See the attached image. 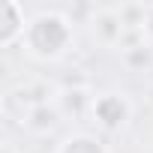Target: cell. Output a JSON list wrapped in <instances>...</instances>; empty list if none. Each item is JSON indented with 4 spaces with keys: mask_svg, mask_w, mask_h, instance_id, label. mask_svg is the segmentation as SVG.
Masks as SVG:
<instances>
[{
    "mask_svg": "<svg viewBox=\"0 0 153 153\" xmlns=\"http://www.w3.org/2000/svg\"><path fill=\"white\" fill-rule=\"evenodd\" d=\"M30 15L18 0H0V48H15L21 45L27 33Z\"/></svg>",
    "mask_w": 153,
    "mask_h": 153,
    "instance_id": "3",
    "label": "cell"
},
{
    "mask_svg": "<svg viewBox=\"0 0 153 153\" xmlns=\"http://www.w3.org/2000/svg\"><path fill=\"white\" fill-rule=\"evenodd\" d=\"M90 117L96 120L99 129L117 132V129H123L132 120V102H129L126 93H117V90L96 93L93 96V105H90Z\"/></svg>",
    "mask_w": 153,
    "mask_h": 153,
    "instance_id": "2",
    "label": "cell"
},
{
    "mask_svg": "<svg viewBox=\"0 0 153 153\" xmlns=\"http://www.w3.org/2000/svg\"><path fill=\"white\" fill-rule=\"evenodd\" d=\"M150 48H153V3L144 6V24H141V33H138Z\"/></svg>",
    "mask_w": 153,
    "mask_h": 153,
    "instance_id": "8",
    "label": "cell"
},
{
    "mask_svg": "<svg viewBox=\"0 0 153 153\" xmlns=\"http://www.w3.org/2000/svg\"><path fill=\"white\" fill-rule=\"evenodd\" d=\"M126 30H129V27H126V21H123L120 9L105 6V9H96V12H93V18H90V33H93V39H96L99 45H105V48L120 45Z\"/></svg>",
    "mask_w": 153,
    "mask_h": 153,
    "instance_id": "4",
    "label": "cell"
},
{
    "mask_svg": "<svg viewBox=\"0 0 153 153\" xmlns=\"http://www.w3.org/2000/svg\"><path fill=\"white\" fill-rule=\"evenodd\" d=\"M63 120V111L57 108V102H42V105H33L21 114V126L30 132V135H51Z\"/></svg>",
    "mask_w": 153,
    "mask_h": 153,
    "instance_id": "5",
    "label": "cell"
},
{
    "mask_svg": "<svg viewBox=\"0 0 153 153\" xmlns=\"http://www.w3.org/2000/svg\"><path fill=\"white\" fill-rule=\"evenodd\" d=\"M72 45H75V27L66 12L39 9L36 15H30L27 33L21 39V48L27 57L39 63H57L72 51Z\"/></svg>",
    "mask_w": 153,
    "mask_h": 153,
    "instance_id": "1",
    "label": "cell"
},
{
    "mask_svg": "<svg viewBox=\"0 0 153 153\" xmlns=\"http://www.w3.org/2000/svg\"><path fill=\"white\" fill-rule=\"evenodd\" d=\"M54 153H111V150H108V144H105L99 135H93V132H69V135L54 147Z\"/></svg>",
    "mask_w": 153,
    "mask_h": 153,
    "instance_id": "6",
    "label": "cell"
},
{
    "mask_svg": "<svg viewBox=\"0 0 153 153\" xmlns=\"http://www.w3.org/2000/svg\"><path fill=\"white\" fill-rule=\"evenodd\" d=\"M54 102H57V108L63 111V117L66 114H90V105H93V96L84 90V87H72V90H60L57 96H54Z\"/></svg>",
    "mask_w": 153,
    "mask_h": 153,
    "instance_id": "7",
    "label": "cell"
}]
</instances>
